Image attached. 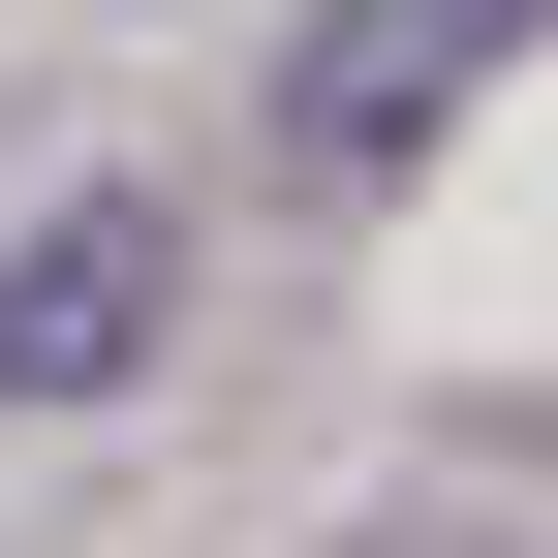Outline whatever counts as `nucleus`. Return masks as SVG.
<instances>
[{
  "label": "nucleus",
  "mask_w": 558,
  "mask_h": 558,
  "mask_svg": "<svg viewBox=\"0 0 558 558\" xmlns=\"http://www.w3.org/2000/svg\"><path fill=\"white\" fill-rule=\"evenodd\" d=\"M527 32H558V0H311V62H279V186H403Z\"/></svg>",
  "instance_id": "obj_1"
},
{
  "label": "nucleus",
  "mask_w": 558,
  "mask_h": 558,
  "mask_svg": "<svg viewBox=\"0 0 558 558\" xmlns=\"http://www.w3.org/2000/svg\"><path fill=\"white\" fill-rule=\"evenodd\" d=\"M186 311V186H62L32 248H0V403H124Z\"/></svg>",
  "instance_id": "obj_2"
}]
</instances>
